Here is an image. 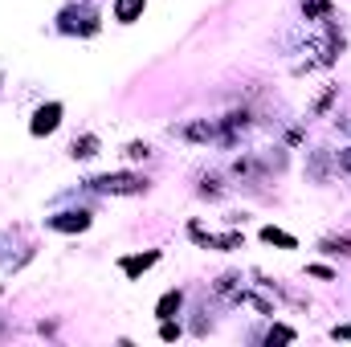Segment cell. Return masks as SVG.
Listing matches in <instances>:
<instances>
[{
  "label": "cell",
  "mask_w": 351,
  "mask_h": 347,
  "mask_svg": "<svg viewBox=\"0 0 351 347\" xmlns=\"http://www.w3.org/2000/svg\"><path fill=\"white\" fill-rule=\"evenodd\" d=\"M90 188L110 192V196H131V192H143L147 180H143V176H131V172H114V176H98V180H90Z\"/></svg>",
  "instance_id": "cell-1"
},
{
  "label": "cell",
  "mask_w": 351,
  "mask_h": 347,
  "mask_svg": "<svg viewBox=\"0 0 351 347\" xmlns=\"http://www.w3.org/2000/svg\"><path fill=\"white\" fill-rule=\"evenodd\" d=\"M62 29L66 33H98V12L94 8H66L62 12Z\"/></svg>",
  "instance_id": "cell-2"
},
{
  "label": "cell",
  "mask_w": 351,
  "mask_h": 347,
  "mask_svg": "<svg viewBox=\"0 0 351 347\" xmlns=\"http://www.w3.org/2000/svg\"><path fill=\"white\" fill-rule=\"evenodd\" d=\"M58 123H62V106H58V102H45V106L33 115L29 131H33V135H49V131H58Z\"/></svg>",
  "instance_id": "cell-3"
},
{
  "label": "cell",
  "mask_w": 351,
  "mask_h": 347,
  "mask_svg": "<svg viewBox=\"0 0 351 347\" xmlns=\"http://www.w3.org/2000/svg\"><path fill=\"white\" fill-rule=\"evenodd\" d=\"M49 225L62 233H82V229H90V213H58V217H49Z\"/></svg>",
  "instance_id": "cell-4"
},
{
  "label": "cell",
  "mask_w": 351,
  "mask_h": 347,
  "mask_svg": "<svg viewBox=\"0 0 351 347\" xmlns=\"http://www.w3.org/2000/svg\"><path fill=\"white\" fill-rule=\"evenodd\" d=\"M156 261H160V254L152 250V254H139V258H123L119 265H123V274H127V278H139V274H143V270H152Z\"/></svg>",
  "instance_id": "cell-5"
},
{
  "label": "cell",
  "mask_w": 351,
  "mask_h": 347,
  "mask_svg": "<svg viewBox=\"0 0 351 347\" xmlns=\"http://www.w3.org/2000/svg\"><path fill=\"white\" fill-rule=\"evenodd\" d=\"M180 302H184V294H180V290H168V294L160 298V307H156V315H160V319H172L176 311H180Z\"/></svg>",
  "instance_id": "cell-6"
},
{
  "label": "cell",
  "mask_w": 351,
  "mask_h": 347,
  "mask_svg": "<svg viewBox=\"0 0 351 347\" xmlns=\"http://www.w3.org/2000/svg\"><path fill=\"white\" fill-rule=\"evenodd\" d=\"M143 12V0H114V16L119 21H135Z\"/></svg>",
  "instance_id": "cell-7"
},
{
  "label": "cell",
  "mask_w": 351,
  "mask_h": 347,
  "mask_svg": "<svg viewBox=\"0 0 351 347\" xmlns=\"http://www.w3.org/2000/svg\"><path fill=\"white\" fill-rule=\"evenodd\" d=\"M262 237L269 241V246H282V250H294V246H298V241H294L290 233H282V229H274V225H265V229H262Z\"/></svg>",
  "instance_id": "cell-8"
},
{
  "label": "cell",
  "mask_w": 351,
  "mask_h": 347,
  "mask_svg": "<svg viewBox=\"0 0 351 347\" xmlns=\"http://www.w3.org/2000/svg\"><path fill=\"white\" fill-rule=\"evenodd\" d=\"M74 156H78V160L98 156V139H94V135H86V139H74Z\"/></svg>",
  "instance_id": "cell-9"
},
{
  "label": "cell",
  "mask_w": 351,
  "mask_h": 347,
  "mask_svg": "<svg viewBox=\"0 0 351 347\" xmlns=\"http://www.w3.org/2000/svg\"><path fill=\"white\" fill-rule=\"evenodd\" d=\"M327 0H306V16H327Z\"/></svg>",
  "instance_id": "cell-10"
},
{
  "label": "cell",
  "mask_w": 351,
  "mask_h": 347,
  "mask_svg": "<svg viewBox=\"0 0 351 347\" xmlns=\"http://www.w3.org/2000/svg\"><path fill=\"white\" fill-rule=\"evenodd\" d=\"M290 339H294L290 327H274V331H269V344H290Z\"/></svg>",
  "instance_id": "cell-11"
},
{
  "label": "cell",
  "mask_w": 351,
  "mask_h": 347,
  "mask_svg": "<svg viewBox=\"0 0 351 347\" xmlns=\"http://www.w3.org/2000/svg\"><path fill=\"white\" fill-rule=\"evenodd\" d=\"M160 335H164V339H176V335H180V327H176L172 319H164V327H160Z\"/></svg>",
  "instance_id": "cell-12"
},
{
  "label": "cell",
  "mask_w": 351,
  "mask_h": 347,
  "mask_svg": "<svg viewBox=\"0 0 351 347\" xmlns=\"http://www.w3.org/2000/svg\"><path fill=\"white\" fill-rule=\"evenodd\" d=\"M127 156H131V160H143V156H147V143H131Z\"/></svg>",
  "instance_id": "cell-13"
},
{
  "label": "cell",
  "mask_w": 351,
  "mask_h": 347,
  "mask_svg": "<svg viewBox=\"0 0 351 347\" xmlns=\"http://www.w3.org/2000/svg\"><path fill=\"white\" fill-rule=\"evenodd\" d=\"M335 339H351V323H343V327H335Z\"/></svg>",
  "instance_id": "cell-14"
}]
</instances>
